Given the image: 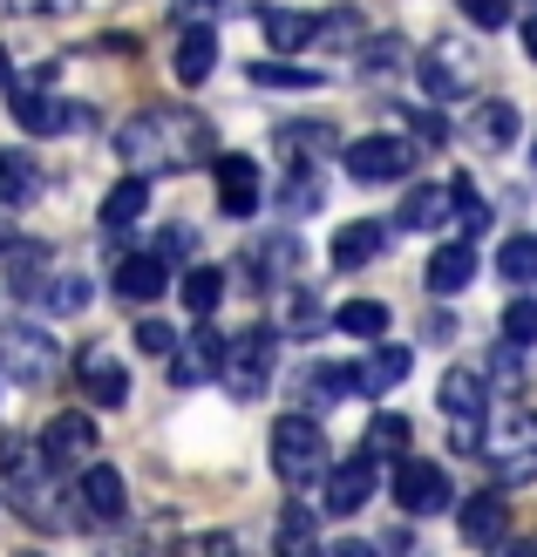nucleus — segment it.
Returning a JSON list of instances; mask_svg holds the SVG:
<instances>
[{"instance_id":"obj_25","label":"nucleus","mask_w":537,"mask_h":557,"mask_svg":"<svg viewBox=\"0 0 537 557\" xmlns=\"http://www.w3.org/2000/svg\"><path fill=\"white\" fill-rule=\"evenodd\" d=\"M144 205H150V177H144V171H130V177H123V184L102 198V232L136 225V218H144Z\"/></svg>"},{"instance_id":"obj_55","label":"nucleus","mask_w":537,"mask_h":557,"mask_svg":"<svg viewBox=\"0 0 537 557\" xmlns=\"http://www.w3.org/2000/svg\"><path fill=\"white\" fill-rule=\"evenodd\" d=\"M530 163H537V144H530Z\"/></svg>"},{"instance_id":"obj_28","label":"nucleus","mask_w":537,"mask_h":557,"mask_svg":"<svg viewBox=\"0 0 537 557\" xmlns=\"http://www.w3.org/2000/svg\"><path fill=\"white\" fill-rule=\"evenodd\" d=\"M41 190V171H35V157H21V150H0V211H21L27 198Z\"/></svg>"},{"instance_id":"obj_14","label":"nucleus","mask_w":537,"mask_h":557,"mask_svg":"<svg viewBox=\"0 0 537 557\" xmlns=\"http://www.w3.org/2000/svg\"><path fill=\"white\" fill-rule=\"evenodd\" d=\"M218 211L224 218H252L259 211V163L239 150H218Z\"/></svg>"},{"instance_id":"obj_7","label":"nucleus","mask_w":537,"mask_h":557,"mask_svg":"<svg viewBox=\"0 0 537 557\" xmlns=\"http://www.w3.org/2000/svg\"><path fill=\"white\" fill-rule=\"evenodd\" d=\"M272 360H279V333L272 326H252L232 341V354H224V381H232L239 401H259L266 381H272Z\"/></svg>"},{"instance_id":"obj_50","label":"nucleus","mask_w":537,"mask_h":557,"mask_svg":"<svg viewBox=\"0 0 537 557\" xmlns=\"http://www.w3.org/2000/svg\"><path fill=\"white\" fill-rule=\"evenodd\" d=\"M394 62H402V35H381L367 48V69H394Z\"/></svg>"},{"instance_id":"obj_1","label":"nucleus","mask_w":537,"mask_h":557,"mask_svg":"<svg viewBox=\"0 0 537 557\" xmlns=\"http://www.w3.org/2000/svg\"><path fill=\"white\" fill-rule=\"evenodd\" d=\"M117 157L150 171V163H218V136L197 109H144L117 129Z\"/></svg>"},{"instance_id":"obj_29","label":"nucleus","mask_w":537,"mask_h":557,"mask_svg":"<svg viewBox=\"0 0 537 557\" xmlns=\"http://www.w3.org/2000/svg\"><path fill=\"white\" fill-rule=\"evenodd\" d=\"M259 27H266L272 54H286V48H306V41H320V14H300V8H272Z\"/></svg>"},{"instance_id":"obj_23","label":"nucleus","mask_w":537,"mask_h":557,"mask_svg":"<svg viewBox=\"0 0 537 557\" xmlns=\"http://www.w3.org/2000/svg\"><path fill=\"white\" fill-rule=\"evenodd\" d=\"M109 286H117V293H123L130 306H150V299H157L163 286H171V265H163L157 252H144V259H123V265H117V278H109Z\"/></svg>"},{"instance_id":"obj_27","label":"nucleus","mask_w":537,"mask_h":557,"mask_svg":"<svg viewBox=\"0 0 537 557\" xmlns=\"http://www.w3.org/2000/svg\"><path fill=\"white\" fill-rule=\"evenodd\" d=\"M178 299H184L191 320H211L218 299H224V272H218V265H191V272L178 278Z\"/></svg>"},{"instance_id":"obj_15","label":"nucleus","mask_w":537,"mask_h":557,"mask_svg":"<svg viewBox=\"0 0 537 557\" xmlns=\"http://www.w3.org/2000/svg\"><path fill=\"white\" fill-rule=\"evenodd\" d=\"M388 245H394V232L381 225V218H354V225L333 232V272H361V265H375Z\"/></svg>"},{"instance_id":"obj_45","label":"nucleus","mask_w":537,"mask_h":557,"mask_svg":"<svg viewBox=\"0 0 537 557\" xmlns=\"http://www.w3.org/2000/svg\"><path fill=\"white\" fill-rule=\"evenodd\" d=\"M136 347L157 354V360H171L178 354V326L171 320H136Z\"/></svg>"},{"instance_id":"obj_21","label":"nucleus","mask_w":537,"mask_h":557,"mask_svg":"<svg viewBox=\"0 0 537 557\" xmlns=\"http://www.w3.org/2000/svg\"><path fill=\"white\" fill-rule=\"evenodd\" d=\"M456 531L469 537V544H503V531H511V510H503V496H469V504H456Z\"/></svg>"},{"instance_id":"obj_16","label":"nucleus","mask_w":537,"mask_h":557,"mask_svg":"<svg viewBox=\"0 0 537 557\" xmlns=\"http://www.w3.org/2000/svg\"><path fill=\"white\" fill-rule=\"evenodd\" d=\"M436 401L449 422H484L490 414V374H476V368H449L442 387H436Z\"/></svg>"},{"instance_id":"obj_34","label":"nucleus","mask_w":537,"mask_h":557,"mask_svg":"<svg viewBox=\"0 0 537 557\" xmlns=\"http://www.w3.org/2000/svg\"><path fill=\"white\" fill-rule=\"evenodd\" d=\"M320 69H293V62H252V89H320Z\"/></svg>"},{"instance_id":"obj_40","label":"nucleus","mask_w":537,"mask_h":557,"mask_svg":"<svg viewBox=\"0 0 537 557\" xmlns=\"http://www.w3.org/2000/svg\"><path fill=\"white\" fill-rule=\"evenodd\" d=\"M320 326H327V306L306 293V286H293L286 293V333H320Z\"/></svg>"},{"instance_id":"obj_48","label":"nucleus","mask_w":537,"mask_h":557,"mask_svg":"<svg viewBox=\"0 0 537 557\" xmlns=\"http://www.w3.org/2000/svg\"><path fill=\"white\" fill-rule=\"evenodd\" d=\"M232 8H239V0H178L171 14H178L184 27H211V21H224V14H232Z\"/></svg>"},{"instance_id":"obj_32","label":"nucleus","mask_w":537,"mask_h":557,"mask_svg":"<svg viewBox=\"0 0 537 557\" xmlns=\"http://www.w3.org/2000/svg\"><path fill=\"white\" fill-rule=\"evenodd\" d=\"M388 306L381 299H347L341 306V313H333V326H341V333H354V341H381V333H388Z\"/></svg>"},{"instance_id":"obj_31","label":"nucleus","mask_w":537,"mask_h":557,"mask_svg":"<svg viewBox=\"0 0 537 557\" xmlns=\"http://www.w3.org/2000/svg\"><path fill=\"white\" fill-rule=\"evenodd\" d=\"M469 136H476L484 150H511V144H517V102H484V109L469 116Z\"/></svg>"},{"instance_id":"obj_12","label":"nucleus","mask_w":537,"mask_h":557,"mask_svg":"<svg viewBox=\"0 0 537 557\" xmlns=\"http://www.w3.org/2000/svg\"><path fill=\"white\" fill-rule=\"evenodd\" d=\"M96 442H102V429L89 422L82 408H69V414H54V422L41 429V449L54 456V469H75V462H96Z\"/></svg>"},{"instance_id":"obj_47","label":"nucleus","mask_w":537,"mask_h":557,"mask_svg":"<svg viewBox=\"0 0 537 557\" xmlns=\"http://www.w3.org/2000/svg\"><path fill=\"white\" fill-rule=\"evenodd\" d=\"M463 21H476L484 35H497V27H511V0H456Z\"/></svg>"},{"instance_id":"obj_30","label":"nucleus","mask_w":537,"mask_h":557,"mask_svg":"<svg viewBox=\"0 0 537 557\" xmlns=\"http://www.w3.org/2000/svg\"><path fill=\"white\" fill-rule=\"evenodd\" d=\"M408 368H415L408 347H375V354H367V368H361V395H388V387H402Z\"/></svg>"},{"instance_id":"obj_54","label":"nucleus","mask_w":537,"mask_h":557,"mask_svg":"<svg viewBox=\"0 0 537 557\" xmlns=\"http://www.w3.org/2000/svg\"><path fill=\"white\" fill-rule=\"evenodd\" d=\"M0 82H14V62H8V48H0Z\"/></svg>"},{"instance_id":"obj_13","label":"nucleus","mask_w":537,"mask_h":557,"mask_svg":"<svg viewBox=\"0 0 537 557\" xmlns=\"http://www.w3.org/2000/svg\"><path fill=\"white\" fill-rule=\"evenodd\" d=\"M14 123L27 129V136H62V129H75L82 123V109H69L62 96H48L41 82H27V89H14Z\"/></svg>"},{"instance_id":"obj_38","label":"nucleus","mask_w":537,"mask_h":557,"mask_svg":"<svg viewBox=\"0 0 537 557\" xmlns=\"http://www.w3.org/2000/svg\"><path fill=\"white\" fill-rule=\"evenodd\" d=\"M402 123L422 150H442L449 144V123H442V109H422V102H402Z\"/></svg>"},{"instance_id":"obj_46","label":"nucleus","mask_w":537,"mask_h":557,"mask_svg":"<svg viewBox=\"0 0 537 557\" xmlns=\"http://www.w3.org/2000/svg\"><path fill=\"white\" fill-rule=\"evenodd\" d=\"M449 190H456V225H463V232H484L490 211H484V198L469 190V177H449Z\"/></svg>"},{"instance_id":"obj_39","label":"nucleus","mask_w":537,"mask_h":557,"mask_svg":"<svg viewBox=\"0 0 537 557\" xmlns=\"http://www.w3.org/2000/svg\"><path fill=\"white\" fill-rule=\"evenodd\" d=\"M252 259H259V278H286L293 259H300V238H293V232H279V238H266Z\"/></svg>"},{"instance_id":"obj_33","label":"nucleus","mask_w":537,"mask_h":557,"mask_svg":"<svg viewBox=\"0 0 537 557\" xmlns=\"http://www.w3.org/2000/svg\"><path fill=\"white\" fill-rule=\"evenodd\" d=\"M272 557H320V537H314V517H306L300 504L279 517V544H272Z\"/></svg>"},{"instance_id":"obj_49","label":"nucleus","mask_w":537,"mask_h":557,"mask_svg":"<svg viewBox=\"0 0 537 557\" xmlns=\"http://www.w3.org/2000/svg\"><path fill=\"white\" fill-rule=\"evenodd\" d=\"M320 557H381V550L367 544V537H327V544H320Z\"/></svg>"},{"instance_id":"obj_20","label":"nucleus","mask_w":537,"mask_h":557,"mask_svg":"<svg viewBox=\"0 0 537 557\" xmlns=\"http://www.w3.org/2000/svg\"><path fill=\"white\" fill-rule=\"evenodd\" d=\"M456 218V190L449 184H415L402 198V232H442Z\"/></svg>"},{"instance_id":"obj_51","label":"nucleus","mask_w":537,"mask_h":557,"mask_svg":"<svg viewBox=\"0 0 537 557\" xmlns=\"http://www.w3.org/2000/svg\"><path fill=\"white\" fill-rule=\"evenodd\" d=\"M0 8H14V14H69L75 0H0Z\"/></svg>"},{"instance_id":"obj_36","label":"nucleus","mask_w":537,"mask_h":557,"mask_svg":"<svg viewBox=\"0 0 537 557\" xmlns=\"http://www.w3.org/2000/svg\"><path fill=\"white\" fill-rule=\"evenodd\" d=\"M367 456H388V462L408 456V422L402 414H375V422H367Z\"/></svg>"},{"instance_id":"obj_37","label":"nucleus","mask_w":537,"mask_h":557,"mask_svg":"<svg viewBox=\"0 0 537 557\" xmlns=\"http://www.w3.org/2000/svg\"><path fill=\"white\" fill-rule=\"evenodd\" d=\"M35 299L48 306V313H82V306H89V286H82V278H41V286H35Z\"/></svg>"},{"instance_id":"obj_17","label":"nucleus","mask_w":537,"mask_h":557,"mask_svg":"<svg viewBox=\"0 0 537 557\" xmlns=\"http://www.w3.org/2000/svg\"><path fill=\"white\" fill-rule=\"evenodd\" d=\"M75 504H82V517H89V523H117L130 510V490H123L117 469L89 462V469H82V483H75Z\"/></svg>"},{"instance_id":"obj_44","label":"nucleus","mask_w":537,"mask_h":557,"mask_svg":"<svg viewBox=\"0 0 537 557\" xmlns=\"http://www.w3.org/2000/svg\"><path fill=\"white\" fill-rule=\"evenodd\" d=\"M490 381H497V387H511V395L524 387V347H517V341H503V347L490 354Z\"/></svg>"},{"instance_id":"obj_53","label":"nucleus","mask_w":537,"mask_h":557,"mask_svg":"<svg viewBox=\"0 0 537 557\" xmlns=\"http://www.w3.org/2000/svg\"><path fill=\"white\" fill-rule=\"evenodd\" d=\"M524 54H530V62H537V14L524 21Z\"/></svg>"},{"instance_id":"obj_4","label":"nucleus","mask_w":537,"mask_h":557,"mask_svg":"<svg viewBox=\"0 0 537 557\" xmlns=\"http://www.w3.org/2000/svg\"><path fill=\"white\" fill-rule=\"evenodd\" d=\"M54 368H62V341H54L41 320H8V326H0V374H8V381L35 387Z\"/></svg>"},{"instance_id":"obj_2","label":"nucleus","mask_w":537,"mask_h":557,"mask_svg":"<svg viewBox=\"0 0 537 557\" xmlns=\"http://www.w3.org/2000/svg\"><path fill=\"white\" fill-rule=\"evenodd\" d=\"M54 456L41 449V442H27V435H8L0 442V496L35 523V531H48L54 517H62V496H54Z\"/></svg>"},{"instance_id":"obj_57","label":"nucleus","mask_w":537,"mask_h":557,"mask_svg":"<svg viewBox=\"0 0 537 557\" xmlns=\"http://www.w3.org/2000/svg\"><path fill=\"white\" fill-rule=\"evenodd\" d=\"M27 557H35V550H27Z\"/></svg>"},{"instance_id":"obj_6","label":"nucleus","mask_w":537,"mask_h":557,"mask_svg":"<svg viewBox=\"0 0 537 557\" xmlns=\"http://www.w3.org/2000/svg\"><path fill=\"white\" fill-rule=\"evenodd\" d=\"M422 144L415 136H354L347 144V177L354 184H402L415 171Z\"/></svg>"},{"instance_id":"obj_3","label":"nucleus","mask_w":537,"mask_h":557,"mask_svg":"<svg viewBox=\"0 0 537 557\" xmlns=\"http://www.w3.org/2000/svg\"><path fill=\"white\" fill-rule=\"evenodd\" d=\"M272 469H279V483H293V490L327 469V429L314 414H279L272 422Z\"/></svg>"},{"instance_id":"obj_8","label":"nucleus","mask_w":537,"mask_h":557,"mask_svg":"<svg viewBox=\"0 0 537 557\" xmlns=\"http://www.w3.org/2000/svg\"><path fill=\"white\" fill-rule=\"evenodd\" d=\"M415 75H422V89H429L436 102H463L476 89V54L463 41H436V48H422Z\"/></svg>"},{"instance_id":"obj_24","label":"nucleus","mask_w":537,"mask_h":557,"mask_svg":"<svg viewBox=\"0 0 537 557\" xmlns=\"http://www.w3.org/2000/svg\"><path fill=\"white\" fill-rule=\"evenodd\" d=\"M422 278H429V293H442V299L463 293L469 278H476V252H469V245H436V259H429Z\"/></svg>"},{"instance_id":"obj_35","label":"nucleus","mask_w":537,"mask_h":557,"mask_svg":"<svg viewBox=\"0 0 537 557\" xmlns=\"http://www.w3.org/2000/svg\"><path fill=\"white\" fill-rule=\"evenodd\" d=\"M497 272H503V278H517V286H537V232H524V238H503Z\"/></svg>"},{"instance_id":"obj_41","label":"nucleus","mask_w":537,"mask_h":557,"mask_svg":"<svg viewBox=\"0 0 537 557\" xmlns=\"http://www.w3.org/2000/svg\"><path fill=\"white\" fill-rule=\"evenodd\" d=\"M171 557H239V544L224 537V531H191L171 544Z\"/></svg>"},{"instance_id":"obj_19","label":"nucleus","mask_w":537,"mask_h":557,"mask_svg":"<svg viewBox=\"0 0 537 557\" xmlns=\"http://www.w3.org/2000/svg\"><path fill=\"white\" fill-rule=\"evenodd\" d=\"M211 69H218V27H184L171 48V75L197 89V82H211Z\"/></svg>"},{"instance_id":"obj_10","label":"nucleus","mask_w":537,"mask_h":557,"mask_svg":"<svg viewBox=\"0 0 537 557\" xmlns=\"http://www.w3.org/2000/svg\"><path fill=\"white\" fill-rule=\"evenodd\" d=\"M224 354H232V341H218V326H211V320H197L184 341H178V354H171V374H178L184 387L218 381V374H224Z\"/></svg>"},{"instance_id":"obj_43","label":"nucleus","mask_w":537,"mask_h":557,"mask_svg":"<svg viewBox=\"0 0 537 557\" xmlns=\"http://www.w3.org/2000/svg\"><path fill=\"white\" fill-rule=\"evenodd\" d=\"M503 341H517V347L537 341V299H511V306H503Z\"/></svg>"},{"instance_id":"obj_42","label":"nucleus","mask_w":537,"mask_h":557,"mask_svg":"<svg viewBox=\"0 0 537 557\" xmlns=\"http://www.w3.org/2000/svg\"><path fill=\"white\" fill-rule=\"evenodd\" d=\"M279 205H286V211H320V177L314 171H293L286 184H279Z\"/></svg>"},{"instance_id":"obj_11","label":"nucleus","mask_w":537,"mask_h":557,"mask_svg":"<svg viewBox=\"0 0 537 557\" xmlns=\"http://www.w3.org/2000/svg\"><path fill=\"white\" fill-rule=\"evenodd\" d=\"M75 381H82V395H89V408H123L130 401V368L109 347H82V360H75Z\"/></svg>"},{"instance_id":"obj_26","label":"nucleus","mask_w":537,"mask_h":557,"mask_svg":"<svg viewBox=\"0 0 537 557\" xmlns=\"http://www.w3.org/2000/svg\"><path fill=\"white\" fill-rule=\"evenodd\" d=\"M272 144L286 150L293 163H314V157H327L333 144H341V136H333V123H279V129H272Z\"/></svg>"},{"instance_id":"obj_9","label":"nucleus","mask_w":537,"mask_h":557,"mask_svg":"<svg viewBox=\"0 0 537 557\" xmlns=\"http://www.w3.org/2000/svg\"><path fill=\"white\" fill-rule=\"evenodd\" d=\"M394 504H402L408 517H436L456 504V490H449V476L436 462H422V456H402L394 462Z\"/></svg>"},{"instance_id":"obj_52","label":"nucleus","mask_w":537,"mask_h":557,"mask_svg":"<svg viewBox=\"0 0 537 557\" xmlns=\"http://www.w3.org/2000/svg\"><path fill=\"white\" fill-rule=\"evenodd\" d=\"M490 557H537V537H503L490 544Z\"/></svg>"},{"instance_id":"obj_18","label":"nucleus","mask_w":537,"mask_h":557,"mask_svg":"<svg viewBox=\"0 0 537 557\" xmlns=\"http://www.w3.org/2000/svg\"><path fill=\"white\" fill-rule=\"evenodd\" d=\"M367 496H375V456L361 449V456H347V462L327 476V510H333V517H354Z\"/></svg>"},{"instance_id":"obj_5","label":"nucleus","mask_w":537,"mask_h":557,"mask_svg":"<svg viewBox=\"0 0 537 557\" xmlns=\"http://www.w3.org/2000/svg\"><path fill=\"white\" fill-rule=\"evenodd\" d=\"M497 483H537V414H503L484 442Z\"/></svg>"},{"instance_id":"obj_22","label":"nucleus","mask_w":537,"mask_h":557,"mask_svg":"<svg viewBox=\"0 0 537 557\" xmlns=\"http://www.w3.org/2000/svg\"><path fill=\"white\" fill-rule=\"evenodd\" d=\"M300 395H306V408H333V401L361 395V368H341V360H314V368H306V381H300Z\"/></svg>"},{"instance_id":"obj_56","label":"nucleus","mask_w":537,"mask_h":557,"mask_svg":"<svg viewBox=\"0 0 537 557\" xmlns=\"http://www.w3.org/2000/svg\"><path fill=\"white\" fill-rule=\"evenodd\" d=\"M0 245H8V232H0Z\"/></svg>"}]
</instances>
